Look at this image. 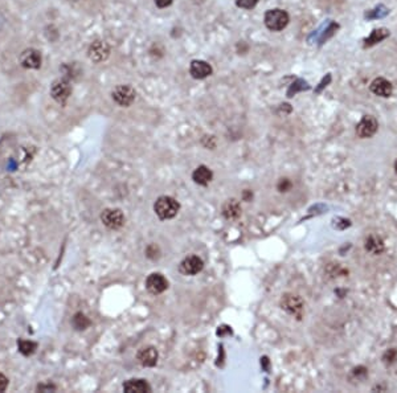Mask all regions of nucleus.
<instances>
[{
  "label": "nucleus",
  "instance_id": "obj_1",
  "mask_svg": "<svg viewBox=\"0 0 397 393\" xmlns=\"http://www.w3.org/2000/svg\"><path fill=\"white\" fill-rule=\"evenodd\" d=\"M154 211L160 220H169L180 211V204L171 196H160L154 204Z\"/></svg>",
  "mask_w": 397,
  "mask_h": 393
},
{
  "label": "nucleus",
  "instance_id": "obj_21",
  "mask_svg": "<svg viewBox=\"0 0 397 393\" xmlns=\"http://www.w3.org/2000/svg\"><path fill=\"white\" fill-rule=\"evenodd\" d=\"M388 36H389V32H388L387 30H384V28H380V30H375L374 32L371 33V36H369V37L365 40V46L375 45L376 42L381 41V40H384L385 37H388Z\"/></svg>",
  "mask_w": 397,
  "mask_h": 393
},
{
  "label": "nucleus",
  "instance_id": "obj_25",
  "mask_svg": "<svg viewBox=\"0 0 397 393\" xmlns=\"http://www.w3.org/2000/svg\"><path fill=\"white\" fill-rule=\"evenodd\" d=\"M396 356H397V352L394 351V350H389V351L385 352V355H384V357H383V359H384V361L387 364L388 363L392 364L394 360H396Z\"/></svg>",
  "mask_w": 397,
  "mask_h": 393
},
{
  "label": "nucleus",
  "instance_id": "obj_9",
  "mask_svg": "<svg viewBox=\"0 0 397 393\" xmlns=\"http://www.w3.org/2000/svg\"><path fill=\"white\" fill-rule=\"evenodd\" d=\"M203 267H204V262L197 256L186 257L180 263V272L186 276H195L202 272Z\"/></svg>",
  "mask_w": 397,
  "mask_h": 393
},
{
  "label": "nucleus",
  "instance_id": "obj_4",
  "mask_svg": "<svg viewBox=\"0 0 397 393\" xmlns=\"http://www.w3.org/2000/svg\"><path fill=\"white\" fill-rule=\"evenodd\" d=\"M111 97H113L115 104H118L119 106L127 107L135 101L137 91L130 85H118L117 88L113 90V93H111Z\"/></svg>",
  "mask_w": 397,
  "mask_h": 393
},
{
  "label": "nucleus",
  "instance_id": "obj_6",
  "mask_svg": "<svg viewBox=\"0 0 397 393\" xmlns=\"http://www.w3.org/2000/svg\"><path fill=\"white\" fill-rule=\"evenodd\" d=\"M125 214L120 209L108 208L101 213V221L109 229H119L125 224Z\"/></svg>",
  "mask_w": 397,
  "mask_h": 393
},
{
  "label": "nucleus",
  "instance_id": "obj_3",
  "mask_svg": "<svg viewBox=\"0 0 397 393\" xmlns=\"http://www.w3.org/2000/svg\"><path fill=\"white\" fill-rule=\"evenodd\" d=\"M72 85L69 82L68 78L62 77L56 80L51 86V95L56 102L61 105H65L68 98L72 94Z\"/></svg>",
  "mask_w": 397,
  "mask_h": 393
},
{
  "label": "nucleus",
  "instance_id": "obj_19",
  "mask_svg": "<svg viewBox=\"0 0 397 393\" xmlns=\"http://www.w3.org/2000/svg\"><path fill=\"white\" fill-rule=\"evenodd\" d=\"M17 347H19V352L24 356H31L36 351L37 345L32 340H24V339H19L17 340Z\"/></svg>",
  "mask_w": 397,
  "mask_h": 393
},
{
  "label": "nucleus",
  "instance_id": "obj_16",
  "mask_svg": "<svg viewBox=\"0 0 397 393\" xmlns=\"http://www.w3.org/2000/svg\"><path fill=\"white\" fill-rule=\"evenodd\" d=\"M222 214L227 220H236L241 216V205L237 200L231 199L222 205Z\"/></svg>",
  "mask_w": 397,
  "mask_h": 393
},
{
  "label": "nucleus",
  "instance_id": "obj_13",
  "mask_svg": "<svg viewBox=\"0 0 397 393\" xmlns=\"http://www.w3.org/2000/svg\"><path fill=\"white\" fill-rule=\"evenodd\" d=\"M369 90L374 93V94L379 95V97L388 98L392 95V91H393V86L388 80L383 77L375 78L374 81L371 82V86H369Z\"/></svg>",
  "mask_w": 397,
  "mask_h": 393
},
{
  "label": "nucleus",
  "instance_id": "obj_15",
  "mask_svg": "<svg viewBox=\"0 0 397 393\" xmlns=\"http://www.w3.org/2000/svg\"><path fill=\"white\" fill-rule=\"evenodd\" d=\"M123 390L127 393H146L150 392V384L143 379H131L123 383Z\"/></svg>",
  "mask_w": 397,
  "mask_h": 393
},
{
  "label": "nucleus",
  "instance_id": "obj_5",
  "mask_svg": "<svg viewBox=\"0 0 397 393\" xmlns=\"http://www.w3.org/2000/svg\"><path fill=\"white\" fill-rule=\"evenodd\" d=\"M303 306L305 305H303L302 298L295 296V294H285L281 298V307L298 319H301V316H302Z\"/></svg>",
  "mask_w": 397,
  "mask_h": 393
},
{
  "label": "nucleus",
  "instance_id": "obj_12",
  "mask_svg": "<svg viewBox=\"0 0 397 393\" xmlns=\"http://www.w3.org/2000/svg\"><path fill=\"white\" fill-rule=\"evenodd\" d=\"M158 350L153 346L140 348L137 354V359L143 367H155L158 363Z\"/></svg>",
  "mask_w": 397,
  "mask_h": 393
},
{
  "label": "nucleus",
  "instance_id": "obj_26",
  "mask_svg": "<svg viewBox=\"0 0 397 393\" xmlns=\"http://www.w3.org/2000/svg\"><path fill=\"white\" fill-rule=\"evenodd\" d=\"M8 387V379L0 372V392H4Z\"/></svg>",
  "mask_w": 397,
  "mask_h": 393
},
{
  "label": "nucleus",
  "instance_id": "obj_27",
  "mask_svg": "<svg viewBox=\"0 0 397 393\" xmlns=\"http://www.w3.org/2000/svg\"><path fill=\"white\" fill-rule=\"evenodd\" d=\"M154 2H155L157 7H159V8H166V7L172 4L173 0H154Z\"/></svg>",
  "mask_w": 397,
  "mask_h": 393
},
{
  "label": "nucleus",
  "instance_id": "obj_23",
  "mask_svg": "<svg viewBox=\"0 0 397 393\" xmlns=\"http://www.w3.org/2000/svg\"><path fill=\"white\" fill-rule=\"evenodd\" d=\"M258 0H236V4L240 8H244V10H252L254 7L257 6Z\"/></svg>",
  "mask_w": 397,
  "mask_h": 393
},
{
  "label": "nucleus",
  "instance_id": "obj_11",
  "mask_svg": "<svg viewBox=\"0 0 397 393\" xmlns=\"http://www.w3.org/2000/svg\"><path fill=\"white\" fill-rule=\"evenodd\" d=\"M20 64L27 69H39L41 66V53L36 49H27L20 55Z\"/></svg>",
  "mask_w": 397,
  "mask_h": 393
},
{
  "label": "nucleus",
  "instance_id": "obj_24",
  "mask_svg": "<svg viewBox=\"0 0 397 393\" xmlns=\"http://www.w3.org/2000/svg\"><path fill=\"white\" fill-rule=\"evenodd\" d=\"M290 188H291V182L289 179H281V182L278 183V189L281 192H287Z\"/></svg>",
  "mask_w": 397,
  "mask_h": 393
},
{
  "label": "nucleus",
  "instance_id": "obj_29",
  "mask_svg": "<svg viewBox=\"0 0 397 393\" xmlns=\"http://www.w3.org/2000/svg\"><path fill=\"white\" fill-rule=\"evenodd\" d=\"M37 389L39 390H51V389H56L55 385H52V384H46V385H39L37 387Z\"/></svg>",
  "mask_w": 397,
  "mask_h": 393
},
{
  "label": "nucleus",
  "instance_id": "obj_17",
  "mask_svg": "<svg viewBox=\"0 0 397 393\" xmlns=\"http://www.w3.org/2000/svg\"><path fill=\"white\" fill-rule=\"evenodd\" d=\"M212 178H213V173L207 166H198L192 174L193 182L200 185L209 184Z\"/></svg>",
  "mask_w": 397,
  "mask_h": 393
},
{
  "label": "nucleus",
  "instance_id": "obj_30",
  "mask_svg": "<svg viewBox=\"0 0 397 393\" xmlns=\"http://www.w3.org/2000/svg\"><path fill=\"white\" fill-rule=\"evenodd\" d=\"M394 171H396V174H397V160H396V163H394Z\"/></svg>",
  "mask_w": 397,
  "mask_h": 393
},
{
  "label": "nucleus",
  "instance_id": "obj_14",
  "mask_svg": "<svg viewBox=\"0 0 397 393\" xmlns=\"http://www.w3.org/2000/svg\"><path fill=\"white\" fill-rule=\"evenodd\" d=\"M212 66L207 61L203 60H193L189 66V73L196 80H204L212 75Z\"/></svg>",
  "mask_w": 397,
  "mask_h": 393
},
{
  "label": "nucleus",
  "instance_id": "obj_2",
  "mask_svg": "<svg viewBox=\"0 0 397 393\" xmlns=\"http://www.w3.org/2000/svg\"><path fill=\"white\" fill-rule=\"evenodd\" d=\"M264 21L265 26L267 27V30L273 31V32H280V31L286 28L290 21V17L286 11L274 8V10L266 11Z\"/></svg>",
  "mask_w": 397,
  "mask_h": 393
},
{
  "label": "nucleus",
  "instance_id": "obj_10",
  "mask_svg": "<svg viewBox=\"0 0 397 393\" xmlns=\"http://www.w3.org/2000/svg\"><path fill=\"white\" fill-rule=\"evenodd\" d=\"M109 53H110V49H109L108 44L105 41H94L89 46L88 56L91 61L94 62H102L109 57Z\"/></svg>",
  "mask_w": 397,
  "mask_h": 393
},
{
  "label": "nucleus",
  "instance_id": "obj_22",
  "mask_svg": "<svg viewBox=\"0 0 397 393\" xmlns=\"http://www.w3.org/2000/svg\"><path fill=\"white\" fill-rule=\"evenodd\" d=\"M305 89H310V86L307 85L306 81H303V80H298V81L295 82V84H293V86L289 89V91H287V95L289 97H293L294 94H295L296 91L298 90H305Z\"/></svg>",
  "mask_w": 397,
  "mask_h": 393
},
{
  "label": "nucleus",
  "instance_id": "obj_7",
  "mask_svg": "<svg viewBox=\"0 0 397 393\" xmlns=\"http://www.w3.org/2000/svg\"><path fill=\"white\" fill-rule=\"evenodd\" d=\"M379 129V124L376 118L372 117V115H364L361 118V120L356 126V134H358L359 138H371L374 137L376 131Z\"/></svg>",
  "mask_w": 397,
  "mask_h": 393
},
{
  "label": "nucleus",
  "instance_id": "obj_8",
  "mask_svg": "<svg viewBox=\"0 0 397 393\" xmlns=\"http://www.w3.org/2000/svg\"><path fill=\"white\" fill-rule=\"evenodd\" d=\"M146 287L151 294L158 296V294H162L163 291H166L168 289V281L166 280V277L163 274L153 273L147 277Z\"/></svg>",
  "mask_w": 397,
  "mask_h": 393
},
{
  "label": "nucleus",
  "instance_id": "obj_28",
  "mask_svg": "<svg viewBox=\"0 0 397 393\" xmlns=\"http://www.w3.org/2000/svg\"><path fill=\"white\" fill-rule=\"evenodd\" d=\"M242 198H244L245 202H249V200L253 198V193H252V191H249V189H245L244 193H242Z\"/></svg>",
  "mask_w": 397,
  "mask_h": 393
},
{
  "label": "nucleus",
  "instance_id": "obj_20",
  "mask_svg": "<svg viewBox=\"0 0 397 393\" xmlns=\"http://www.w3.org/2000/svg\"><path fill=\"white\" fill-rule=\"evenodd\" d=\"M72 325L76 330L82 331V330H86V328L90 326V321H89V318L85 315V314H82V312H77V314H75V316H73Z\"/></svg>",
  "mask_w": 397,
  "mask_h": 393
},
{
  "label": "nucleus",
  "instance_id": "obj_18",
  "mask_svg": "<svg viewBox=\"0 0 397 393\" xmlns=\"http://www.w3.org/2000/svg\"><path fill=\"white\" fill-rule=\"evenodd\" d=\"M365 250L371 254H381L384 252V241L376 234H372L365 240Z\"/></svg>",
  "mask_w": 397,
  "mask_h": 393
}]
</instances>
